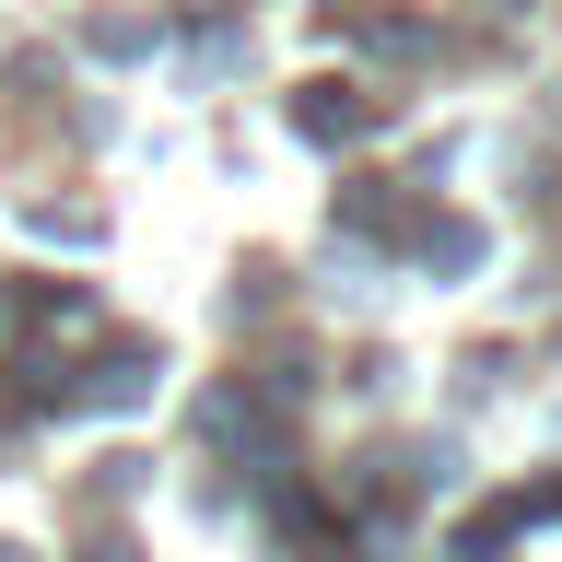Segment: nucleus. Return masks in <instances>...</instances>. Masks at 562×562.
<instances>
[{"label":"nucleus","instance_id":"nucleus-1","mask_svg":"<svg viewBox=\"0 0 562 562\" xmlns=\"http://www.w3.org/2000/svg\"><path fill=\"white\" fill-rule=\"evenodd\" d=\"M293 130H305V140H351L363 117H351V94H340V82H316V94L293 105Z\"/></svg>","mask_w":562,"mask_h":562}]
</instances>
